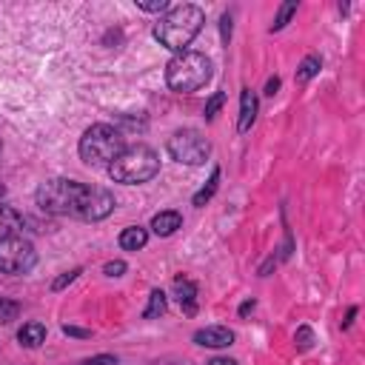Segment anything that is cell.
<instances>
[{"instance_id":"cell-1","label":"cell","mask_w":365,"mask_h":365,"mask_svg":"<svg viewBox=\"0 0 365 365\" xmlns=\"http://www.w3.org/2000/svg\"><path fill=\"white\" fill-rule=\"evenodd\" d=\"M34 200L46 214L77 217V220H86V222L103 220L114 211V197L106 188L83 185V182L66 180V177L40 182L37 191H34Z\"/></svg>"},{"instance_id":"cell-2","label":"cell","mask_w":365,"mask_h":365,"mask_svg":"<svg viewBox=\"0 0 365 365\" xmlns=\"http://www.w3.org/2000/svg\"><path fill=\"white\" fill-rule=\"evenodd\" d=\"M202 9L194 3H182V6H171L160 23L154 26V37L160 40V46L171 48V51H185V46L197 37V31L202 29Z\"/></svg>"},{"instance_id":"cell-3","label":"cell","mask_w":365,"mask_h":365,"mask_svg":"<svg viewBox=\"0 0 365 365\" xmlns=\"http://www.w3.org/2000/svg\"><path fill=\"white\" fill-rule=\"evenodd\" d=\"M211 80V60L202 51H180L165 66V83L171 91L188 94Z\"/></svg>"},{"instance_id":"cell-4","label":"cell","mask_w":365,"mask_h":365,"mask_svg":"<svg viewBox=\"0 0 365 365\" xmlns=\"http://www.w3.org/2000/svg\"><path fill=\"white\" fill-rule=\"evenodd\" d=\"M123 134L114 125L97 123L80 137V160L91 168H108L123 154Z\"/></svg>"},{"instance_id":"cell-5","label":"cell","mask_w":365,"mask_h":365,"mask_svg":"<svg viewBox=\"0 0 365 365\" xmlns=\"http://www.w3.org/2000/svg\"><path fill=\"white\" fill-rule=\"evenodd\" d=\"M160 171V157L151 145H131L123 148V154L108 165V177L123 185H140L148 182Z\"/></svg>"},{"instance_id":"cell-6","label":"cell","mask_w":365,"mask_h":365,"mask_svg":"<svg viewBox=\"0 0 365 365\" xmlns=\"http://www.w3.org/2000/svg\"><path fill=\"white\" fill-rule=\"evenodd\" d=\"M168 154L177 160V163H185V165H202L211 154V143L200 134V131H177L168 137Z\"/></svg>"},{"instance_id":"cell-7","label":"cell","mask_w":365,"mask_h":365,"mask_svg":"<svg viewBox=\"0 0 365 365\" xmlns=\"http://www.w3.org/2000/svg\"><path fill=\"white\" fill-rule=\"evenodd\" d=\"M37 262V251L23 237H6L0 240V271L3 274H26Z\"/></svg>"},{"instance_id":"cell-8","label":"cell","mask_w":365,"mask_h":365,"mask_svg":"<svg viewBox=\"0 0 365 365\" xmlns=\"http://www.w3.org/2000/svg\"><path fill=\"white\" fill-rule=\"evenodd\" d=\"M194 342L202 345V348H225V345L234 342V331L222 328V325H208V328H200L194 334Z\"/></svg>"},{"instance_id":"cell-9","label":"cell","mask_w":365,"mask_h":365,"mask_svg":"<svg viewBox=\"0 0 365 365\" xmlns=\"http://www.w3.org/2000/svg\"><path fill=\"white\" fill-rule=\"evenodd\" d=\"M254 120H257V94H254L251 88H242V94H240V123H237V128H240V131H248V128L254 125Z\"/></svg>"},{"instance_id":"cell-10","label":"cell","mask_w":365,"mask_h":365,"mask_svg":"<svg viewBox=\"0 0 365 365\" xmlns=\"http://www.w3.org/2000/svg\"><path fill=\"white\" fill-rule=\"evenodd\" d=\"M180 225H182V217H180L177 211H160V214H154V220H151V228H154L157 237H171Z\"/></svg>"},{"instance_id":"cell-11","label":"cell","mask_w":365,"mask_h":365,"mask_svg":"<svg viewBox=\"0 0 365 365\" xmlns=\"http://www.w3.org/2000/svg\"><path fill=\"white\" fill-rule=\"evenodd\" d=\"M148 242V231L143 225H128L120 231V248L123 251H140Z\"/></svg>"},{"instance_id":"cell-12","label":"cell","mask_w":365,"mask_h":365,"mask_svg":"<svg viewBox=\"0 0 365 365\" xmlns=\"http://www.w3.org/2000/svg\"><path fill=\"white\" fill-rule=\"evenodd\" d=\"M20 228H23V217H20L11 205H3V202H0V240L14 237Z\"/></svg>"},{"instance_id":"cell-13","label":"cell","mask_w":365,"mask_h":365,"mask_svg":"<svg viewBox=\"0 0 365 365\" xmlns=\"http://www.w3.org/2000/svg\"><path fill=\"white\" fill-rule=\"evenodd\" d=\"M174 291H177V302L182 305V311L185 314H194L197 311V285L194 282H188V279H177L174 282Z\"/></svg>"},{"instance_id":"cell-14","label":"cell","mask_w":365,"mask_h":365,"mask_svg":"<svg viewBox=\"0 0 365 365\" xmlns=\"http://www.w3.org/2000/svg\"><path fill=\"white\" fill-rule=\"evenodd\" d=\"M17 339H20V345H26V348H37V345L46 339V325H43V322H26V325L17 331Z\"/></svg>"},{"instance_id":"cell-15","label":"cell","mask_w":365,"mask_h":365,"mask_svg":"<svg viewBox=\"0 0 365 365\" xmlns=\"http://www.w3.org/2000/svg\"><path fill=\"white\" fill-rule=\"evenodd\" d=\"M217 185H220V168H214V171H211V177H208V185H202V188L194 194V205H205V202L214 197Z\"/></svg>"},{"instance_id":"cell-16","label":"cell","mask_w":365,"mask_h":365,"mask_svg":"<svg viewBox=\"0 0 365 365\" xmlns=\"http://www.w3.org/2000/svg\"><path fill=\"white\" fill-rule=\"evenodd\" d=\"M317 71H319V57H317V54H308V57L299 63V68H297V83H308Z\"/></svg>"},{"instance_id":"cell-17","label":"cell","mask_w":365,"mask_h":365,"mask_svg":"<svg viewBox=\"0 0 365 365\" xmlns=\"http://www.w3.org/2000/svg\"><path fill=\"white\" fill-rule=\"evenodd\" d=\"M163 311H165V294H163V291H151L148 308L143 311V317H145V319H154V317H160Z\"/></svg>"},{"instance_id":"cell-18","label":"cell","mask_w":365,"mask_h":365,"mask_svg":"<svg viewBox=\"0 0 365 365\" xmlns=\"http://www.w3.org/2000/svg\"><path fill=\"white\" fill-rule=\"evenodd\" d=\"M294 11H297V3H294V0H291V3H282V6H279V14H277V20H274V26H271V31H279V29L288 23V17H291Z\"/></svg>"},{"instance_id":"cell-19","label":"cell","mask_w":365,"mask_h":365,"mask_svg":"<svg viewBox=\"0 0 365 365\" xmlns=\"http://www.w3.org/2000/svg\"><path fill=\"white\" fill-rule=\"evenodd\" d=\"M77 277H80V268H71V271H66L63 277H57V279L51 282V291H63V288H66V285H71Z\"/></svg>"},{"instance_id":"cell-20","label":"cell","mask_w":365,"mask_h":365,"mask_svg":"<svg viewBox=\"0 0 365 365\" xmlns=\"http://www.w3.org/2000/svg\"><path fill=\"white\" fill-rule=\"evenodd\" d=\"M225 103V94L222 91H217L211 100H208V106H205V120H214V114L220 111V106Z\"/></svg>"},{"instance_id":"cell-21","label":"cell","mask_w":365,"mask_h":365,"mask_svg":"<svg viewBox=\"0 0 365 365\" xmlns=\"http://www.w3.org/2000/svg\"><path fill=\"white\" fill-rule=\"evenodd\" d=\"M137 9H143V11H168V3L165 0H137Z\"/></svg>"},{"instance_id":"cell-22","label":"cell","mask_w":365,"mask_h":365,"mask_svg":"<svg viewBox=\"0 0 365 365\" xmlns=\"http://www.w3.org/2000/svg\"><path fill=\"white\" fill-rule=\"evenodd\" d=\"M17 317V305L14 302H0V319L3 322H11Z\"/></svg>"},{"instance_id":"cell-23","label":"cell","mask_w":365,"mask_h":365,"mask_svg":"<svg viewBox=\"0 0 365 365\" xmlns=\"http://www.w3.org/2000/svg\"><path fill=\"white\" fill-rule=\"evenodd\" d=\"M108 277H120L123 271H125V262L123 259H114V262H106V268H103Z\"/></svg>"},{"instance_id":"cell-24","label":"cell","mask_w":365,"mask_h":365,"mask_svg":"<svg viewBox=\"0 0 365 365\" xmlns=\"http://www.w3.org/2000/svg\"><path fill=\"white\" fill-rule=\"evenodd\" d=\"M297 342H299V348H308L311 345V331L308 328H299L297 331Z\"/></svg>"},{"instance_id":"cell-25","label":"cell","mask_w":365,"mask_h":365,"mask_svg":"<svg viewBox=\"0 0 365 365\" xmlns=\"http://www.w3.org/2000/svg\"><path fill=\"white\" fill-rule=\"evenodd\" d=\"M83 365H114V356L103 354V356H94V359H86Z\"/></svg>"},{"instance_id":"cell-26","label":"cell","mask_w":365,"mask_h":365,"mask_svg":"<svg viewBox=\"0 0 365 365\" xmlns=\"http://www.w3.org/2000/svg\"><path fill=\"white\" fill-rule=\"evenodd\" d=\"M277 88H279V77H271V80H268V86H265V94H268V97H274V94H277Z\"/></svg>"},{"instance_id":"cell-27","label":"cell","mask_w":365,"mask_h":365,"mask_svg":"<svg viewBox=\"0 0 365 365\" xmlns=\"http://www.w3.org/2000/svg\"><path fill=\"white\" fill-rule=\"evenodd\" d=\"M220 23H222V40H228V37H231V17L225 14Z\"/></svg>"},{"instance_id":"cell-28","label":"cell","mask_w":365,"mask_h":365,"mask_svg":"<svg viewBox=\"0 0 365 365\" xmlns=\"http://www.w3.org/2000/svg\"><path fill=\"white\" fill-rule=\"evenodd\" d=\"M63 331H66L68 336H88V331H83V328H71V325H66Z\"/></svg>"},{"instance_id":"cell-29","label":"cell","mask_w":365,"mask_h":365,"mask_svg":"<svg viewBox=\"0 0 365 365\" xmlns=\"http://www.w3.org/2000/svg\"><path fill=\"white\" fill-rule=\"evenodd\" d=\"M251 308H254V299H251V302H242V308H240V314H248Z\"/></svg>"},{"instance_id":"cell-30","label":"cell","mask_w":365,"mask_h":365,"mask_svg":"<svg viewBox=\"0 0 365 365\" xmlns=\"http://www.w3.org/2000/svg\"><path fill=\"white\" fill-rule=\"evenodd\" d=\"M208 365H237V362H231V359H214V362H208Z\"/></svg>"},{"instance_id":"cell-31","label":"cell","mask_w":365,"mask_h":365,"mask_svg":"<svg viewBox=\"0 0 365 365\" xmlns=\"http://www.w3.org/2000/svg\"><path fill=\"white\" fill-rule=\"evenodd\" d=\"M3 194H6V188H3V185H0V200H3Z\"/></svg>"}]
</instances>
